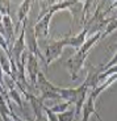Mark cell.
I'll list each match as a JSON object with an SVG mask.
<instances>
[{
  "label": "cell",
  "mask_w": 117,
  "mask_h": 121,
  "mask_svg": "<svg viewBox=\"0 0 117 121\" xmlns=\"http://www.w3.org/2000/svg\"><path fill=\"white\" fill-rule=\"evenodd\" d=\"M37 90H39L41 96H38L39 99L43 101L46 99H61V96L57 94V86H54L51 82H49L46 79L45 74L39 71L37 75Z\"/></svg>",
  "instance_id": "6da1fadb"
},
{
  "label": "cell",
  "mask_w": 117,
  "mask_h": 121,
  "mask_svg": "<svg viewBox=\"0 0 117 121\" xmlns=\"http://www.w3.org/2000/svg\"><path fill=\"white\" fill-rule=\"evenodd\" d=\"M65 46H67V37H63L58 41H53V42L46 45L45 54H43V57H45V69H48L51 62L57 60L62 55Z\"/></svg>",
  "instance_id": "7a4b0ae2"
},
{
  "label": "cell",
  "mask_w": 117,
  "mask_h": 121,
  "mask_svg": "<svg viewBox=\"0 0 117 121\" xmlns=\"http://www.w3.org/2000/svg\"><path fill=\"white\" fill-rule=\"evenodd\" d=\"M88 54H84V53L76 52L75 54L72 55L71 58H69L66 62V66L70 71V76H71V80H76L79 76L80 70L83 69L84 62H86V58Z\"/></svg>",
  "instance_id": "3957f363"
},
{
  "label": "cell",
  "mask_w": 117,
  "mask_h": 121,
  "mask_svg": "<svg viewBox=\"0 0 117 121\" xmlns=\"http://www.w3.org/2000/svg\"><path fill=\"white\" fill-rule=\"evenodd\" d=\"M25 48H26V45H25V30L21 26L20 34L15 39V42H13L12 48H11V54H12V58L16 63V67L21 65V55L24 54Z\"/></svg>",
  "instance_id": "277c9868"
},
{
  "label": "cell",
  "mask_w": 117,
  "mask_h": 121,
  "mask_svg": "<svg viewBox=\"0 0 117 121\" xmlns=\"http://www.w3.org/2000/svg\"><path fill=\"white\" fill-rule=\"evenodd\" d=\"M39 73L38 67V58L34 54L28 52L26 55V62H25V74L28 75V78L30 79V82L33 83V86H37V75Z\"/></svg>",
  "instance_id": "5b68a950"
},
{
  "label": "cell",
  "mask_w": 117,
  "mask_h": 121,
  "mask_svg": "<svg viewBox=\"0 0 117 121\" xmlns=\"http://www.w3.org/2000/svg\"><path fill=\"white\" fill-rule=\"evenodd\" d=\"M51 16H53L51 13H46L43 17L37 20V22L34 24V34L37 37V41L39 38H48L49 37V25H50Z\"/></svg>",
  "instance_id": "8992f818"
},
{
  "label": "cell",
  "mask_w": 117,
  "mask_h": 121,
  "mask_svg": "<svg viewBox=\"0 0 117 121\" xmlns=\"http://www.w3.org/2000/svg\"><path fill=\"white\" fill-rule=\"evenodd\" d=\"M80 113H82V120L80 121H88L91 116H96V118L99 121H103L101 117H100V115L97 113V111L95 109V101H93V99L90 96V94H88L87 99H86L83 107H82Z\"/></svg>",
  "instance_id": "52a82bcc"
},
{
  "label": "cell",
  "mask_w": 117,
  "mask_h": 121,
  "mask_svg": "<svg viewBox=\"0 0 117 121\" xmlns=\"http://www.w3.org/2000/svg\"><path fill=\"white\" fill-rule=\"evenodd\" d=\"M32 5H33V1H30V0H26V1L20 4L18 11H17V25H16L15 32H18L20 26H22V22L28 18V13H29Z\"/></svg>",
  "instance_id": "ba28073f"
},
{
  "label": "cell",
  "mask_w": 117,
  "mask_h": 121,
  "mask_svg": "<svg viewBox=\"0 0 117 121\" xmlns=\"http://www.w3.org/2000/svg\"><path fill=\"white\" fill-rule=\"evenodd\" d=\"M87 34H88V30L84 28L80 33H78L76 36H72V37L67 36V46H71V48H74L75 50H79V49L83 46V43L86 42Z\"/></svg>",
  "instance_id": "9c48e42d"
},
{
  "label": "cell",
  "mask_w": 117,
  "mask_h": 121,
  "mask_svg": "<svg viewBox=\"0 0 117 121\" xmlns=\"http://www.w3.org/2000/svg\"><path fill=\"white\" fill-rule=\"evenodd\" d=\"M57 94L61 96V99H65L66 101L71 104H75L76 97H78L79 94V87L76 88H61L57 87Z\"/></svg>",
  "instance_id": "30bf717a"
},
{
  "label": "cell",
  "mask_w": 117,
  "mask_h": 121,
  "mask_svg": "<svg viewBox=\"0 0 117 121\" xmlns=\"http://www.w3.org/2000/svg\"><path fill=\"white\" fill-rule=\"evenodd\" d=\"M116 29H117V18H109L108 24H107V26L104 28V30H103V33H101V38H104L105 36L111 34Z\"/></svg>",
  "instance_id": "8fae6325"
},
{
  "label": "cell",
  "mask_w": 117,
  "mask_h": 121,
  "mask_svg": "<svg viewBox=\"0 0 117 121\" xmlns=\"http://www.w3.org/2000/svg\"><path fill=\"white\" fill-rule=\"evenodd\" d=\"M57 117H58V121H74V118H75V108L67 109L63 113L57 115Z\"/></svg>",
  "instance_id": "7c38bea8"
},
{
  "label": "cell",
  "mask_w": 117,
  "mask_h": 121,
  "mask_svg": "<svg viewBox=\"0 0 117 121\" xmlns=\"http://www.w3.org/2000/svg\"><path fill=\"white\" fill-rule=\"evenodd\" d=\"M70 105H71V103H69V101H63V103H59L57 104V105L51 107V112L55 113V115H59V113H63L65 111H67V109L70 108Z\"/></svg>",
  "instance_id": "4fadbf2b"
},
{
  "label": "cell",
  "mask_w": 117,
  "mask_h": 121,
  "mask_svg": "<svg viewBox=\"0 0 117 121\" xmlns=\"http://www.w3.org/2000/svg\"><path fill=\"white\" fill-rule=\"evenodd\" d=\"M9 9H11V3L9 1H0V16L11 15Z\"/></svg>",
  "instance_id": "5bb4252c"
},
{
  "label": "cell",
  "mask_w": 117,
  "mask_h": 121,
  "mask_svg": "<svg viewBox=\"0 0 117 121\" xmlns=\"http://www.w3.org/2000/svg\"><path fill=\"white\" fill-rule=\"evenodd\" d=\"M43 112H45V115H46V118H48V121H58L57 115L51 112V109L49 108V107H46L45 104H43Z\"/></svg>",
  "instance_id": "9a60e30c"
},
{
  "label": "cell",
  "mask_w": 117,
  "mask_h": 121,
  "mask_svg": "<svg viewBox=\"0 0 117 121\" xmlns=\"http://www.w3.org/2000/svg\"><path fill=\"white\" fill-rule=\"evenodd\" d=\"M74 121H80V120H78V118H76V117H75V118H74Z\"/></svg>",
  "instance_id": "2e32d148"
}]
</instances>
